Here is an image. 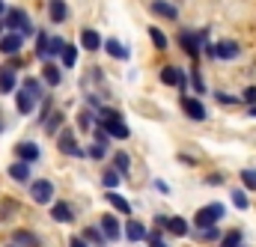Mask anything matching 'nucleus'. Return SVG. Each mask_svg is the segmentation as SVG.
I'll list each match as a JSON object with an SVG mask.
<instances>
[{"instance_id":"f257e3e1","label":"nucleus","mask_w":256,"mask_h":247,"mask_svg":"<svg viewBox=\"0 0 256 247\" xmlns=\"http://www.w3.org/2000/svg\"><path fill=\"white\" fill-rule=\"evenodd\" d=\"M3 24L9 27V33H21L24 39L27 36H33L36 30H33V24H30V18H27V12L24 9H6V15H3Z\"/></svg>"},{"instance_id":"f03ea898","label":"nucleus","mask_w":256,"mask_h":247,"mask_svg":"<svg viewBox=\"0 0 256 247\" xmlns=\"http://www.w3.org/2000/svg\"><path fill=\"white\" fill-rule=\"evenodd\" d=\"M226 214V208L220 206V202H212V206H202L196 214H194V226L196 230H212V226H218V220Z\"/></svg>"},{"instance_id":"7ed1b4c3","label":"nucleus","mask_w":256,"mask_h":247,"mask_svg":"<svg viewBox=\"0 0 256 247\" xmlns=\"http://www.w3.org/2000/svg\"><path fill=\"white\" fill-rule=\"evenodd\" d=\"M206 39H208V36H206V30H202V33H191V30H182V33H179L182 48L191 54L194 60H196V57H200V51L206 48Z\"/></svg>"},{"instance_id":"20e7f679","label":"nucleus","mask_w":256,"mask_h":247,"mask_svg":"<svg viewBox=\"0 0 256 247\" xmlns=\"http://www.w3.org/2000/svg\"><path fill=\"white\" fill-rule=\"evenodd\" d=\"M30 196H33V202L48 206V202L54 200V185H51L48 179H36V182L30 185Z\"/></svg>"},{"instance_id":"39448f33","label":"nucleus","mask_w":256,"mask_h":247,"mask_svg":"<svg viewBox=\"0 0 256 247\" xmlns=\"http://www.w3.org/2000/svg\"><path fill=\"white\" fill-rule=\"evenodd\" d=\"M21 48H24V36H21V33H3V36H0V54L18 57Z\"/></svg>"},{"instance_id":"423d86ee","label":"nucleus","mask_w":256,"mask_h":247,"mask_svg":"<svg viewBox=\"0 0 256 247\" xmlns=\"http://www.w3.org/2000/svg\"><path fill=\"white\" fill-rule=\"evenodd\" d=\"M39 155H42V149H39L33 140H21V143L15 146V158H18V161H24V164H36V161H39Z\"/></svg>"},{"instance_id":"0eeeda50","label":"nucleus","mask_w":256,"mask_h":247,"mask_svg":"<svg viewBox=\"0 0 256 247\" xmlns=\"http://www.w3.org/2000/svg\"><path fill=\"white\" fill-rule=\"evenodd\" d=\"M57 146H60V152H63V155H74V158H84V155H86V152L78 146V140H74V131H68V128L60 134Z\"/></svg>"},{"instance_id":"6e6552de","label":"nucleus","mask_w":256,"mask_h":247,"mask_svg":"<svg viewBox=\"0 0 256 247\" xmlns=\"http://www.w3.org/2000/svg\"><path fill=\"white\" fill-rule=\"evenodd\" d=\"M98 230H102L104 242H116V238L122 236V226H120V220H116L114 214H104V218H102V224H98Z\"/></svg>"},{"instance_id":"1a4fd4ad","label":"nucleus","mask_w":256,"mask_h":247,"mask_svg":"<svg viewBox=\"0 0 256 247\" xmlns=\"http://www.w3.org/2000/svg\"><path fill=\"white\" fill-rule=\"evenodd\" d=\"M161 80H164L167 86H185V84H188V78H185V72H182L179 66H164V68H161Z\"/></svg>"},{"instance_id":"9d476101","label":"nucleus","mask_w":256,"mask_h":247,"mask_svg":"<svg viewBox=\"0 0 256 247\" xmlns=\"http://www.w3.org/2000/svg\"><path fill=\"white\" fill-rule=\"evenodd\" d=\"M182 110H185V116L188 120H194V122H202L206 120V108H202V102L200 98H182Z\"/></svg>"},{"instance_id":"9b49d317","label":"nucleus","mask_w":256,"mask_h":247,"mask_svg":"<svg viewBox=\"0 0 256 247\" xmlns=\"http://www.w3.org/2000/svg\"><path fill=\"white\" fill-rule=\"evenodd\" d=\"M214 54H218L220 60H236V57L242 54V48H238V42L224 39V42H218V45H214Z\"/></svg>"},{"instance_id":"f8f14e48","label":"nucleus","mask_w":256,"mask_h":247,"mask_svg":"<svg viewBox=\"0 0 256 247\" xmlns=\"http://www.w3.org/2000/svg\"><path fill=\"white\" fill-rule=\"evenodd\" d=\"M155 15H161V18H167V21H176L179 18V9L173 6V3H167V0H152V6H149Z\"/></svg>"},{"instance_id":"ddd939ff","label":"nucleus","mask_w":256,"mask_h":247,"mask_svg":"<svg viewBox=\"0 0 256 247\" xmlns=\"http://www.w3.org/2000/svg\"><path fill=\"white\" fill-rule=\"evenodd\" d=\"M48 15H51L54 24L68 21V6H66V0H48Z\"/></svg>"},{"instance_id":"4468645a","label":"nucleus","mask_w":256,"mask_h":247,"mask_svg":"<svg viewBox=\"0 0 256 247\" xmlns=\"http://www.w3.org/2000/svg\"><path fill=\"white\" fill-rule=\"evenodd\" d=\"M126 238L128 242H143V238H149V230H146L140 220H128L126 224Z\"/></svg>"},{"instance_id":"2eb2a0df","label":"nucleus","mask_w":256,"mask_h":247,"mask_svg":"<svg viewBox=\"0 0 256 247\" xmlns=\"http://www.w3.org/2000/svg\"><path fill=\"white\" fill-rule=\"evenodd\" d=\"M15 108H18V114H21V116H27V114H33V108H36V98H33L30 92L18 90V96H15Z\"/></svg>"},{"instance_id":"dca6fc26","label":"nucleus","mask_w":256,"mask_h":247,"mask_svg":"<svg viewBox=\"0 0 256 247\" xmlns=\"http://www.w3.org/2000/svg\"><path fill=\"white\" fill-rule=\"evenodd\" d=\"M51 218H54L57 224H72V220H74V212H72V206H68V202H54Z\"/></svg>"},{"instance_id":"f3484780","label":"nucleus","mask_w":256,"mask_h":247,"mask_svg":"<svg viewBox=\"0 0 256 247\" xmlns=\"http://www.w3.org/2000/svg\"><path fill=\"white\" fill-rule=\"evenodd\" d=\"M80 45H84L86 51H98V48L104 45V39H102V36H98L96 30H90V27H86V30L80 33Z\"/></svg>"},{"instance_id":"a211bd4d","label":"nucleus","mask_w":256,"mask_h":247,"mask_svg":"<svg viewBox=\"0 0 256 247\" xmlns=\"http://www.w3.org/2000/svg\"><path fill=\"white\" fill-rule=\"evenodd\" d=\"M15 84H18V80H15V72H12L9 66H0V92L9 96V92L15 90Z\"/></svg>"},{"instance_id":"6ab92c4d","label":"nucleus","mask_w":256,"mask_h":247,"mask_svg":"<svg viewBox=\"0 0 256 247\" xmlns=\"http://www.w3.org/2000/svg\"><path fill=\"white\" fill-rule=\"evenodd\" d=\"M12 244L15 247H39V236H33L30 230H18L12 236Z\"/></svg>"},{"instance_id":"aec40b11","label":"nucleus","mask_w":256,"mask_h":247,"mask_svg":"<svg viewBox=\"0 0 256 247\" xmlns=\"http://www.w3.org/2000/svg\"><path fill=\"white\" fill-rule=\"evenodd\" d=\"M9 179H15V182H30V164H24V161L9 164Z\"/></svg>"},{"instance_id":"412c9836","label":"nucleus","mask_w":256,"mask_h":247,"mask_svg":"<svg viewBox=\"0 0 256 247\" xmlns=\"http://www.w3.org/2000/svg\"><path fill=\"white\" fill-rule=\"evenodd\" d=\"M66 48V39H60V36H51L48 39V48H45V62H51L54 57H60Z\"/></svg>"},{"instance_id":"4be33fe9","label":"nucleus","mask_w":256,"mask_h":247,"mask_svg":"<svg viewBox=\"0 0 256 247\" xmlns=\"http://www.w3.org/2000/svg\"><path fill=\"white\" fill-rule=\"evenodd\" d=\"M42 80H45L48 86H60L63 74H60V68H57L54 62H45V68H42Z\"/></svg>"},{"instance_id":"5701e85b","label":"nucleus","mask_w":256,"mask_h":247,"mask_svg":"<svg viewBox=\"0 0 256 247\" xmlns=\"http://www.w3.org/2000/svg\"><path fill=\"white\" fill-rule=\"evenodd\" d=\"M164 230H167L170 236H179V238H182V236H188V220H185V218H167V226H164Z\"/></svg>"},{"instance_id":"b1692460","label":"nucleus","mask_w":256,"mask_h":247,"mask_svg":"<svg viewBox=\"0 0 256 247\" xmlns=\"http://www.w3.org/2000/svg\"><path fill=\"white\" fill-rule=\"evenodd\" d=\"M104 51L114 57V60H126L128 57V51H126V45L120 42V39H104Z\"/></svg>"},{"instance_id":"393cba45","label":"nucleus","mask_w":256,"mask_h":247,"mask_svg":"<svg viewBox=\"0 0 256 247\" xmlns=\"http://www.w3.org/2000/svg\"><path fill=\"white\" fill-rule=\"evenodd\" d=\"M108 202H110L120 214H131V202H128L126 196H120L116 190H108Z\"/></svg>"},{"instance_id":"a878e982","label":"nucleus","mask_w":256,"mask_h":247,"mask_svg":"<svg viewBox=\"0 0 256 247\" xmlns=\"http://www.w3.org/2000/svg\"><path fill=\"white\" fill-rule=\"evenodd\" d=\"M120 182H122V176H120L114 167H108V170L102 173V185L108 188V190H116V185H120Z\"/></svg>"},{"instance_id":"bb28decb","label":"nucleus","mask_w":256,"mask_h":247,"mask_svg":"<svg viewBox=\"0 0 256 247\" xmlns=\"http://www.w3.org/2000/svg\"><path fill=\"white\" fill-rule=\"evenodd\" d=\"M114 170H116L120 176H128V170H131V158H128L126 152H116V155H114Z\"/></svg>"},{"instance_id":"cd10ccee","label":"nucleus","mask_w":256,"mask_h":247,"mask_svg":"<svg viewBox=\"0 0 256 247\" xmlns=\"http://www.w3.org/2000/svg\"><path fill=\"white\" fill-rule=\"evenodd\" d=\"M63 114H60V110H51V116H48V120H45V131H48V134H57V131H60V125H63Z\"/></svg>"},{"instance_id":"c85d7f7f","label":"nucleus","mask_w":256,"mask_h":247,"mask_svg":"<svg viewBox=\"0 0 256 247\" xmlns=\"http://www.w3.org/2000/svg\"><path fill=\"white\" fill-rule=\"evenodd\" d=\"M24 92H30L36 102L42 98V80L39 78H24Z\"/></svg>"},{"instance_id":"c756f323","label":"nucleus","mask_w":256,"mask_h":247,"mask_svg":"<svg viewBox=\"0 0 256 247\" xmlns=\"http://www.w3.org/2000/svg\"><path fill=\"white\" fill-rule=\"evenodd\" d=\"M84 242H92L96 247H102V244H104V236H102V230L86 226V230H84Z\"/></svg>"},{"instance_id":"7c9ffc66","label":"nucleus","mask_w":256,"mask_h":247,"mask_svg":"<svg viewBox=\"0 0 256 247\" xmlns=\"http://www.w3.org/2000/svg\"><path fill=\"white\" fill-rule=\"evenodd\" d=\"M60 60H63L66 68H72V66L78 62V48H74V45H66V48H63V54H60Z\"/></svg>"},{"instance_id":"2f4dec72","label":"nucleus","mask_w":256,"mask_h":247,"mask_svg":"<svg viewBox=\"0 0 256 247\" xmlns=\"http://www.w3.org/2000/svg\"><path fill=\"white\" fill-rule=\"evenodd\" d=\"M196 238H200V242H220L224 236H220V230H218V226H212V230H200V232H196Z\"/></svg>"},{"instance_id":"473e14b6","label":"nucleus","mask_w":256,"mask_h":247,"mask_svg":"<svg viewBox=\"0 0 256 247\" xmlns=\"http://www.w3.org/2000/svg\"><path fill=\"white\" fill-rule=\"evenodd\" d=\"M242 185L248 188V190H256V170H254V167L242 170Z\"/></svg>"},{"instance_id":"72a5a7b5","label":"nucleus","mask_w":256,"mask_h":247,"mask_svg":"<svg viewBox=\"0 0 256 247\" xmlns=\"http://www.w3.org/2000/svg\"><path fill=\"white\" fill-rule=\"evenodd\" d=\"M149 39H152V45H155V48H167V36H164L158 27H149Z\"/></svg>"},{"instance_id":"f704fd0d","label":"nucleus","mask_w":256,"mask_h":247,"mask_svg":"<svg viewBox=\"0 0 256 247\" xmlns=\"http://www.w3.org/2000/svg\"><path fill=\"white\" fill-rule=\"evenodd\" d=\"M220 242H224V247H242V242H244V236H242L238 230H232V232H230V236H224Z\"/></svg>"},{"instance_id":"c9c22d12","label":"nucleus","mask_w":256,"mask_h":247,"mask_svg":"<svg viewBox=\"0 0 256 247\" xmlns=\"http://www.w3.org/2000/svg\"><path fill=\"white\" fill-rule=\"evenodd\" d=\"M15 212H18V202H15V200H3V212H0V220L12 218Z\"/></svg>"},{"instance_id":"e433bc0d","label":"nucleus","mask_w":256,"mask_h":247,"mask_svg":"<svg viewBox=\"0 0 256 247\" xmlns=\"http://www.w3.org/2000/svg\"><path fill=\"white\" fill-rule=\"evenodd\" d=\"M78 125H80V131H90L92 128V114L90 110H80L78 114Z\"/></svg>"},{"instance_id":"4c0bfd02","label":"nucleus","mask_w":256,"mask_h":247,"mask_svg":"<svg viewBox=\"0 0 256 247\" xmlns=\"http://www.w3.org/2000/svg\"><path fill=\"white\" fill-rule=\"evenodd\" d=\"M48 39H51L48 33H39V42H36V57H39V60H45V48H48Z\"/></svg>"},{"instance_id":"58836bf2","label":"nucleus","mask_w":256,"mask_h":247,"mask_svg":"<svg viewBox=\"0 0 256 247\" xmlns=\"http://www.w3.org/2000/svg\"><path fill=\"white\" fill-rule=\"evenodd\" d=\"M86 155H90V158H92V161H102V158H104V155H108V146H98V143H92V146H90V152H86Z\"/></svg>"},{"instance_id":"ea45409f","label":"nucleus","mask_w":256,"mask_h":247,"mask_svg":"<svg viewBox=\"0 0 256 247\" xmlns=\"http://www.w3.org/2000/svg\"><path fill=\"white\" fill-rule=\"evenodd\" d=\"M232 202H236V208H248V194L242 188H236L232 190Z\"/></svg>"},{"instance_id":"a19ab883","label":"nucleus","mask_w":256,"mask_h":247,"mask_svg":"<svg viewBox=\"0 0 256 247\" xmlns=\"http://www.w3.org/2000/svg\"><path fill=\"white\" fill-rule=\"evenodd\" d=\"M92 137H96V143H98V146H108V140H110V137L104 134V128H98V125H96V131H92Z\"/></svg>"},{"instance_id":"79ce46f5","label":"nucleus","mask_w":256,"mask_h":247,"mask_svg":"<svg viewBox=\"0 0 256 247\" xmlns=\"http://www.w3.org/2000/svg\"><path fill=\"white\" fill-rule=\"evenodd\" d=\"M191 78H194V90H196L200 96H202V92H208V90H206V84H202V78H200V72H194Z\"/></svg>"},{"instance_id":"37998d69","label":"nucleus","mask_w":256,"mask_h":247,"mask_svg":"<svg viewBox=\"0 0 256 247\" xmlns=\"http://www.w3.org/2000/svg\"><path fill=\"white\" fill-rule=\"evenodd\" d=\"M214 98L224 102V104H236V102H238V96H226V92H214Z\"/></svg>"},{"instance_id":"c03bdc74","label":"nucleus","mask_w":256,"mask_h":247,"mask_svg":"<svg viewBox=\"0 0 256 247\" xmlns=\"http://www.w3.org/2000/svg\"><path fill=\"white\" fill-rule=\"evenodd\" d=\"M242 98H244V102H248V104H250V108H254V104H256V86H248V90H244V96H242Z\"/></svg>"},{"instance_id":"a18cd8bd","label":"nucleus","mask_w":256,"mask_h":247,"mask_svg":"<svg viewBox=\"0 0 256 247\" xmlns=\"http://www.w3.org/2000/svg\"><path fill=\"white\" fill-rule=\"evenodd\" d=\"M149 247H167V244L161 242V236H158V232H149Z\"/></svg>"},{"instance_id":"49530a36","label":"nucleus","mask_w":256,"mask_h":247,"mask_svg":"<svg viewBox=\"0 0 256 247\" xmlns=\"http://www.w3.org/2000/svg\"><path fill=\"white\" fill-rule=\"evenodd\" d=\"M68 247H90V244H86L80 236H74V238H68Z\"/></svg>"},{"instance_id":"de8ad7c7","label":"nucleus","mask_w":256,"mask_h":247,"mask_svg":"<svg viewBox=\"0 0 256 247\" xmlns=\"http://www.w3.org/2000/svg\"><path fill=\"white\" fill-rule=\"evenodd\" d=\"M155 188H158V190H161V194H170V185H167V182H164V179H155Z\"/></svg>"},{"instance_id":"09e8293b","label":"nucleus","mask_w":256,"mask_h":247,"mask_svg":"<svg viewBox=\"0 0 256 247\" xmlns=\"http://www.w3.org/2000/svg\"><path fill=\"white\" fill-rule=\"evenodd\" d=\"M179 161H182V164H191V167H194V164H196V161H194L191 155H179Z\"/></svg>"},{"instance_id":"8fccbe9b","label":"nucleus","mask_w":256,"mask_h":247,"mask_svg":"<svg viewBox=\"0 0 256 247\" xmlns=\"http://www.w3.org/2000/svg\"><path fill=\"white\" fill-rule=\"evenodd\" d=\"M3 15H6V3L0 0V21H3Z\"/></svg>"},{"instance_id":"3c124183","label":"nucleus","mask_w":256,"mask_h":247,"mask_svg":"<svg viewBox=\"0 0 256 247\" xmlns=\"http://www.w3.org/2000/svg\"><path fill=\"white\" fill-rule=\"evenodd\" d=\"M250 116H256V104H254V108H250Z\"/></svg>"},{"instance_id":"603ef678","label":"nucleus","mask_w":256,"mask_h":247,"mask_svg":"<svg viewBox=\"0 0 256 247\" xmlns=\"http://www.w3.org/2000/svg\"><path fill=\"white\" fill-rule=\"evenodd\" d=\"M6 247H15V244H6Z\"/></svg>"}]
</instances>
